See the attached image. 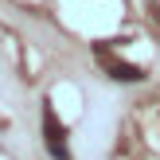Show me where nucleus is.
I'll list each match as a JSON object with an SVG mask.
<instances>
[{"label":"nucleus","instance_id":"1","mask_svg":"<svg viewBox=\"0 0 160 160\" xmlns=\"http://www.w3.org/2000/svg\"><path fill=\"white\" fill-rule=\"evenodd\" d=\"M43 145H47V152H51V160H70V148H67V129L55 121L51 102H43Z\"/></svg>","mask_w":160,"mask_h":160},{"label":"nucleus","instance_id":"2","mask_svg":"<svg viewBox=\"0 0 160 160\" xmlns=\"http://www.w3.org/2000/svg\"><path fill=\"white\" fill-rule=\"evenodd\" d=\"M109 78L113 82H145V70L133 62H109Z\"/></svg>","mask_w":160,"mask_h":160}]
</instances>
